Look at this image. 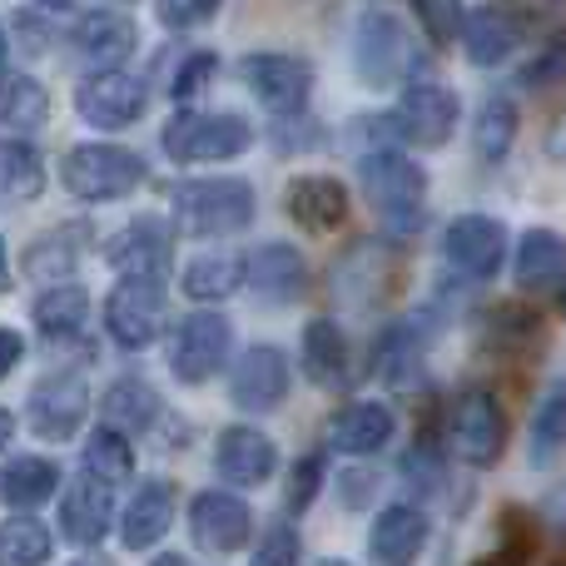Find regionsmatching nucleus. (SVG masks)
I'll list each match as a JSON object with an SVG mask.
<instances>
[{"instance_id":"2","label":"nucleus","mask_w":566,"mask_h":566,"mask_svg":"<svg viewBox=\"0 0 566 566\" xmlns=\"http://www.w3.org/2000/svg\"><path fill=\"white\" fill-rule=\"evenodd\" d=\"M363 195L378 209V219L398 234H418L422 229V205H428V175L398 149H378L358 165Z\"/></svg>"},{"instance_id":"29","label":"nucleus","mask_w":566,"mask_h":566,"mask_svg":"<svg viewBox=\"0 0 566 566\" xmlns=\"http://www.w3.org/2000/svg\"><path fill=\"white\" fill-rule=\"evenodd\" d=\"M55 488H60V468L45 458H15V462H6V472H0V497L20 512L40 507Z\"/></svg>"},{"instance_id":"31","label":"nucleus","mask_w":566,"mask_h":566,"mask_svg":"<svg viewBox=\"0 0 566 566\" xmlns=\"http://www.w3.org/2000/svg\"><path fill=\"white\" fill-rule=\"evenodd\" d=\"M90 318V293L75 289V283H60V289H45L35 303V323L45 338H75Z\"/></svg>"},{"instance_id":"34","label":"nucleus","mask_w":566,"mask_h":566,"mask_svg":"<svg viewBox=\"0 0 566 566\" xmlns=\"http://www.w3.org/2000/svg\"><path fill=\"white\" fill-rule=\"evenodd\" d=\"M50 532L35 517H10L0 527V566H45L50 562Z\"/></svg>"},{"instance_id":"5","label":"nucleus","mask_w":566,"mask_h":566,"mask_svg":"<svg viewBox=\"0 0 566 566\" xmlns=\"http://www.w3.org/2000/svg\"><path fill=\"white\" fill-rule=\"evenodd\" d=\"M448 438L452 452L472 468H492L507 448V412L502 402L492 398L488 388H468L458 402H452V418H448Z\"/></svg>"},{"instance_id":"44","label":"nucleus","mask_w":566,"mask_h":566,"mask_svg":"<svg viewBox=\"0 0 566 566\" xmlns=\"http://www.w3.org/2000/svg\"><path fill=\"white\" fill-rule=\"evenodd\" d=\"M318 482H323V458H298L293 462V478H289V507L303 512L313 497H318Z\"/></svg>"},{"instance_id":"15","label":"nucleus","mask_w":566,"mask_h":566,"mask_svg":"<svg viewBox=\"0 0 566 566\" xmlns=\"http://www.w3.org/2000/svg\"><path fill=\"white\" fill-rule=\"evenodd\" d=\"M214 468H219V478L234 482V488H264L279 468V448H274V438L259 428H229L214 448Z\"/></svg>"},{"instance_id":"48","label":"nucleus","mask_w":566,"mask_h":566,"mask_svg":"<svg viewBox=\"0 0 566 566\" xmlns=\"http://www.w3.org/2000/svg\"><path fill=\"white\" fill-rule=\"evenodd\" d=\"M10 283V264H6V239H0V289Z\"/></svg>"},{"instance_id":"40","label":"nucleus","mask_w":566,"mask_h":566,"mask_svg":"<svg viewBox=\"0 0 566 566\" xmlns=\"http://www.w3.org/2000/svg\"><path fill=\"white\" fill-rule=\"evenodd\" d=\"M557 448H562V392H547L537 422H532V458L552 462L557 458Z\"/></svg>"},{"instance_id":"28","label":"nucleus","mask_w":566,"mask_h":566,"mask_svg":"<svg viewBox=\"0 0 566 566\" xmlns=\"http://www.w3.org/2000/svg\"><path fill=\"white\" fill-rule=\"evenodd\" d=\"M99 412H105V428H115V432H145L149 422L159 418V392L149 388V382L119 378L115 388L105 392Z\"/></svg>"},{"instance_id":"41","label":"nucleus","mask_w":566,"mask_h":566,"mask_svg":"<svg viewBox=\"0 0 566 566\" xmlns=\"http://www.w3.org/2000/svg\"><path fill=\"white\" fill-rule=\"evenodd\" d=\"M219 6H224V0H159V20H165L169 30H195V25H205V20H214Z\"/></svg>"},{"instance_id":"43","label":"nucleus","mask_w":566,"mask_h":566,"mask_svg":"<svg viewBox=\"0 0 566 566\" xmlns=\"http://www.w3.org/2000/svg\"><path fill=\"white\" fill-rule=\"evenodd\" d=\"M293 562H298V532H293L289 522H279L254 547V566H293Z\"/></svg>"},{"instance_id":"12","label":"nucleus","mask_w":566,"mask_h":566,"mask_svg":"<svg viewBox=\"0 0 566 566\" xmlns=\"http://www.w3.org/2000/svg\"><path fill=\"white\" fill-rule=\"evenodd\" d=\"M189 532L205 552H239L254 532V517H249V502L234 497V492H199L195 507H189Z\"/></svg>"},{"instance_id":"11","label":"nucleus","mask_w":566,"mask_h":566,"mask_svg":"<svg viewBox=\"0 0 566 566\" xmlns=\"http://www.w3.org/2000/svg\"><path fill=\"white\" fill-rule=\"evenodd\" d=\"M90 412V388L80 378H45L35 392H30V408H25V422L35 438L45 442H65L75 438V428L85 422Z\"/></svg>"},{"instance_id":"42","label":"nucleus","mask_w":566,"mask_h":566,"mask_svg":"<svg viewBox=\"0 0 566 566\" xmlns=\"http://www.w3.org/2000/svg\"><path fill=\"white\" fill-rule=\"evenodd\" d=\"M532 552H537V532H517V517H507V537H502V547L492 552V557H482L478 566H527Z\"/></svg>"},{"instance_id":"18","label":"nucleus","mask_w":566,"mask_h":566,"mask_svg":"<svg viewBox=\"0 0 566 566\" xmlns=\"http://www.w3.org/2000/svg\"><path fill=\"white\" fill-rule=\"evenodd\" d=\"M283 209H289L303 229L323 234V229H338L343 219H348V189L328 175H298L289 185V195H283Z\"/></svg>"},{"instance_id":"13","label":"nucleus","mask_w":566,"mask_h":566,"mask_svg":"<svg viewBox=\"0 0 566 566\" xmlns=\"http://www.w3.org/2000/svg\"><path fill=\"white\" fill-rule=\"evenodd\" d=\"M229 392H234V402L244 412L279 408V402L289 398V358H283L279 348H269V343L249 348L244 358H239L234 378H229Z\"/></svg>"},{"instance_id":"1","label":"nucleus","mask_w":566,"mask_h":566,"mask_svg":"<svg viewBox=\"0 0 566 566\" xmlns=\"http://www.w3.org/2000/svg\"><path fill=\"white\" fill-rule=\"evenodd\" d=\"M254 185L249 179H189L175 189V224L189 239H219L254 224Z\"/></svg>"},{"instance_id":"45","label":"nucleus","mask_w":566,"mask_h":566,"mask_svg":"<svg viewBox=\"0 0 566 566\" xmlns=\"http://www.w3.org/2000/svg\"><path fill=\"white\" fill-rule=\"evenodd\" d=\"M214 65H219L214 55H189V60H185V70L175 75V85H169V95H175V99H195V95H199V85H205V80L214 75Z\"/></svg>"},{"instance_id":"4","label":"nucleus","mask_w":566,"mask_h":566,"mask_svg":"<svg viewBox=\"0 0 566 566\" xmlns=\"http://www.w3.org/2000/svg\"><path fill=\"white\" fill-rule=\"evenodd\" d=\"M254 145V129L239 115H199L185 109L165 125V155L179 165H219V159H239Z\"/></svg>"},{"instance_id":"32","label":"nucleus","mask_w":566,"mask_h":566,"mask_svg":"<svg viewBox=\"0 0 566 566\" xmlns=\"http://www.w3.org/2000/svg\"><path fill=\"white\" fill-rule=\"evenodd\" d=\"M239 283H244V259L239 254H199L195 264L185 269V293L199 303L229 298Z\"/></svg>"},{"instance_id":"20","label":"nucleus","mask_w":566,"mask_h":566,"mask_svg":"<svg viewBox=\"0 0 566 566\" xmlns=\"http://www.w3.org/2000/svg\"><path fill=\"white\" fill-rule=\"evenodd\" d=\"M392 438V412L388 402H348V408H338L328 418V442L338 452H353V458H363V452H378L388 448Z\"/></svg>"},{"instance_id":"7","label":"nucleus","mask_w":566,"mask_h":566,"mask_svg":"<svg viewBox=\"0 0 566 566\" xmlns=\"http://www.w3.org/2000/svg\"><path fill=\"white\" fill-rule=\"evenodd\" d=\"M229 343H234V328H229L224 313H195L175 328V343H169V368H175L179 382H205L224 368Z\"/></svg>"},{"instance_id":"22","label":"nucleus","mask_w":566,"mask_h":566,"mask_svg":"<svg viewBox=\"0 0 566 566\" xmlns=\"http://www.w3.org/2000/svg\"><path fill=\"white\" fill-rule=\"evenodd\" d=\"M135 20L115 15V10H95V15H85L75 25V35H70V45H75V55L85 60V65H119V60L135 50Z\"/></svg>"},{"instance_id":"6","label":"nucleus","mask_w":566,"mask_h":566,"mask_svg":"<svg viewBox=\"0 0 566 566\" xmlns=\"http://www.w3.org/2000/svg\"><path fill=\"white\" fill-rule=\"evenodd\" d=\"M159 323H165V289L155 274H129L109 289L105 328L119 348H149L159 338Z\"/></svg>"},{"instance_id":"21","label":"nucleus","mask_w":566,"mask_h":566,"mask_svg":"<svg viewBox=\"0 0 566 566\" xmlns=\"http://www.w3.org/2000/svg\"><path fill=\"white\" fill-rule=\"evenodd\" d=\"M169 522H175V488L159 478L139 482L135 488V502L125 507V547L129 552H149L159 537L169 532Z\"/></svg>"},{"instance_id":"19","label":"nucleus","mask_w":566,"mask_h":566,"mask_svg":"<svg viewBox=\"0 0 566 566\" xmlns=\"http://www.w3.org/2000/svg\"><path fill=\"white\" fill-rule=\"evenodd\" d=\"M422 542H428V517L418 507H388L373 522V566H412L422 557Z\"/></svg>"},{"instance_id":"36","label":"nucleus","mask_w":566,"mask_h":566,"mask_svg":"<svg viewBox=\"0 0 566 566\" xmlns=\"http://www.w3.org/2000/svg\"><path fill=\"white\" fill-rule=\"evenodd\" d=\"M129 462H135V452H129V438L115 428H95V438L85 442V472L99 482H119L129 478Z\"/></svg>"},{"instance_id":"39","label":"nucleus","mask_w":566,"mask_h":566,"mask_svg":"<svg viewBox=\"0 0 566 566\" xmlns=\"http://www.w3.org/2000/svg\"><path fill=\"white\" fill-rule=\"evenodd\" d=\"M412 6L432 45H452V35L462 30V0H412Z\"/></svg>"},{"instance_id":"52","label":"nucleus","mask_w":566,"mask_h":566,"mask_svg":"<svg viewBox=\"0 0 566 566\" xmlns=\"http://www.w3.org/2000/svg\"><path fill=\"white\" fill-rule=\"evenodd\" d=\"M75 566H90V562H75Z\"/></svg>"},{"instance_id":"49","label":"nucleus","mask_w":566,"mask_h":566,"mask_svg":"<svg viewBox=\"0 0 566 566\" xmlns=\"http://www.w3.org/2000/svg\"><path fill=\"white\" fill-rule=\"evenodd\" d=\"M149 566H189L185 557H159V562H149Z\"/></svg>"},{"instance_id":"14","label":"nucleus","mask_w":566,"mask_h":566,"mask_svg":"<svg viewBox=\"0 0 566 566\" xmlns=\"http://www.w3.org/2000/svg\"><path fill=\"white\" fill-rule=\"evenodd\" d=\"M412 65V45L392 15H368L358 25V75L368 85H392Z\"/></svg>"},{"instance_id":"33","label":"nucleus","mask_w":566,"mask_h":566,"mask_svg":"<svg viewBox=\"0 0 566 566\" xmlns=\"http://www.w3.org/2000/svg\"><path fill=\"white\" fill-rule=\"evenodd\" d=\"M50 115V95L40 80L30 75H0V125L10 129H35Z\"/></svg>"},{"instance_id":"51","label":"nucleus","mask_w":566,"mask_h":566,"mask_svg":"<svg viewBox=\"0 0 566 566\" xmlns=\"http://www.w3.org/2000/svg\"><path fill=\"white\" fill-rule=\"evenodd\" d=\"M313 566H348V562H313Z\"/></svg>"},{"instance_id":"10","label":"nucleus","mask_w":566,"mask_h":566,"mask_svg":"<svg viewBox=\"0 0 566 566\" xmlns=\"http://www.w3.org/2000/svg\"><path fill=\"white\" fill-rule=\"evenodd\" d=\"M442 249H448L452 269H462L468 279H492L502 269V254H507V229L488 214H462L448 224Z\"/></svg>"},{"instance_id":"9","label":"nucleus","mask_w":566,"mask_h":566,"mask_svg":"<svg viewBox=\"0 0 566 566\" xmlns=\"http://www.w3.org/2000/svg\"><path fill=\"white\" fill-rule=\"evenodd\" d=\"M75 109L95 129H125L145 115V85L125 70H99L75 90Z\"/></svg>"},{"instance_id":"8","label":"nucleus","mask_w":566,"mask_h":566,"mask_svg":"<svg viewBox=\"0 0 566 566\" xmlns=\"http://www.w3.org/2000/svg\"><path fill=\"white\" fill-rule=\"evenodd\" d=\"M244 80H249V90H254L259 105L274 109V115H298V109L308 105V90H313L308 60L274 55V50H264V55H249L244 60Z\"/></svg>"},{"instance_id":"30","label":"nucleus","mask_w":566,"mask_h":566,"mask_svg":"<svg viewBox=\"0 0 566 566\" xmlns=\"http://www.w3.org/2000/svg\"><path fill=\"white\" fill-rule=\"evenodd\" d=\"M45 189V165L30 145L0 139V205H25Z\"/></svg>"},{"instance_id":"26","label":"nucleus","mask_w":566,"mask_h":566,"mask_svg":"<svg viewBox=\"0 0 566 566\" xmlns=\"http://www.w3.org/2000/svg\"><path fill=\"white\" fill-rule=\"evenodd\" d=\"M562 269H566V254H562V239L552 229H532L517 249V283L527 293H562Z\"/></svg>"},{"instance_id":"35","label":"nucleus","mask_w":566,"mask_h":566,"mask_svg":"<svg viewBox=\"0 0 566 566\" xmlns=\"http://www.w3.org/2000/svg\"><path fill=\"white\" fill-rule=\"evenodd\" d=\"M512 139H517V105L512 99H488V105L478 109V129H472V145H478L482 159H502L512 149Z\"/></svg>"},{"instance_id":"17","label":"nucleus","mask_w":566,"mask_h":566,"mask_svg":"<svg viewBox=\"0 0 566 566\" xmlns=\"http://www.w3.org/2000/svg\"><path fill=\"white\" fill-rule=\"evenodd\" d=\"M109 522H115V492H109V482L85 472V478L65 492V502H60V532H65L75 547H90V542H99L109 532Z\"/></svg>"},{"instance_id":"38","label":"nucleus","mask_w":566,"mask_h":566,"mask_svg":"<svg viewBox=\"0 0 566 566\" xmlns=\"http://www.w3.org/2000/svg\"><path fill=\"white\" fill-rule=\"evenodd\" d=\"M80 229H60V234H45L35 249L25 254V274L30 279H55L75 264V249H80Z\"/></svg>"},{"instance_id":"3","label":"nucleus","mask_w":566,"mask_h":566,"mask_svg":"<svg viewBox=\"0 0 566 566\" xmlns=\"http://www.w3.org/2000/svg\"><path fill=\"white\" fill-rule=\"evenodd\" d=\"M145 175H149L145 159L119 145H75L65 155V165H60V179H65L70 195L95 199V205L135 195V189L145 185Z\"/></svg>"},{"instance_id":"27","label":"nucleus","mask_w":566,"mask_h":566,"mask_svg":"<svg viewBox=\"0 0 566 566\" xmlns=\"http://www.w3.org/2000/svg\"><path fill=\"white\" fill-rule=\"evenodd\" d=\"M462 45H468V60L472 65H502V60L517 50V25H512L502 10H472L462 15Z\"/></svg>"},{"instance_id":"46","label":"nucleus","mask_w":566,"mask_h":566,"mask_svg":"<svg viewBox=\"0 0 566 566\" xmlns=\"http://www.w3.org/2000/svg\"><path fill=\"white\" fill-rule=\"evenodd\" d=\"M20 358H25V338H20L15 328H0V378H6Z\"/></svg>"},{"instance_id":"23","label":"nucleus","mask_w":566,"mask_h":566,"mask_svg":"<svg viewBox=\"0 0 566 566\" xmlns=\"http://www.w3.org/2000/svg\"><path fill=\"white\" fill-rule=\"evenodd\" d=\"M298 363H303V373H308V382H318V388H348V343H343L338 323L313 318L308 328H303Z\"/></svg>"},{"instance_id":"50","label":"nucleus","mask_w":566,"mask_h":566,"mask_svg":"<svg viewBox=\"0 0 566 566\" xmlns=\"http://www.w3.org/2000/svg\"><path fill=\"white\" fill-rule=\"evenodd\" d=\"M0 65H6V30H0Z\"/></svg>"},{"instance_id":"16","label":"nucleus","mask_w":566,"mask_h":566,"mask_svg":"<svg viewBox=\"0 0 566 566\" xmlns=\"http://www.w3.org/2000/svg\"><path fill=\"white\" fill-rule=\"evenodd\" d=\"M452 125H458V95L442 85H408L398 109V135H408L412 145H448Z\"/></svg>"},{"instance_id":"25","label":"nucleus","mask_w":566,"mask_h":566,"mask_svg":"<svg viewBox=\"0 0 566 566\" xmlns=\"http://www.w3.org/2000/svg\"><path fill=\"white\" fill-rule=\"evenodd\" d=\"M249 264V279H254V289L264 293L269 303H289L303 293V283H308V269H303V254L289 244H264L254 259H244Z\"/></svg>"},{"instance_id":"37","label":"nucleus","mask_w":566,"mask_h":566,"mask_svg":"<svg viewBox=\"0 0 566 566\" xmlns=\"http://www.w3.org/2000/svg\"><path fill=\"white\" fill-rule=\"evenodd\" d=\"M373 368H378L392 388H412V373H418V338H412V328L382 333L378 353H373Z\"/></svg>"},{"instance_id":"24","label":"nucleus","mask_w":566,"mask_h":566,"mask_svg":"<svg viewBox=\"0 0 566 566\" xmlns=\"http://www.w3.org/2000/svg\"><path fill=\"white\" fill-rule=\"evenodd\" d=\"M105 259L115 269H129V274H159V264L169 259V229L159 219H135L125 234L105 244Z\"/></svg>"},{"instance_id":"47","label":"nucleus","mask_w":566,"mask_h":566,"mask_svg":"<svg viewBox=\"0 0 566 566\" xmlns=\"http://www.w3.org/2000/svg\"><path fill=\"white\" fill-rule=\"evenodd\" d=\"M10 438H15V418H10V412L0 408V452L10 448Z\"/></svg>"}]
</instances>
